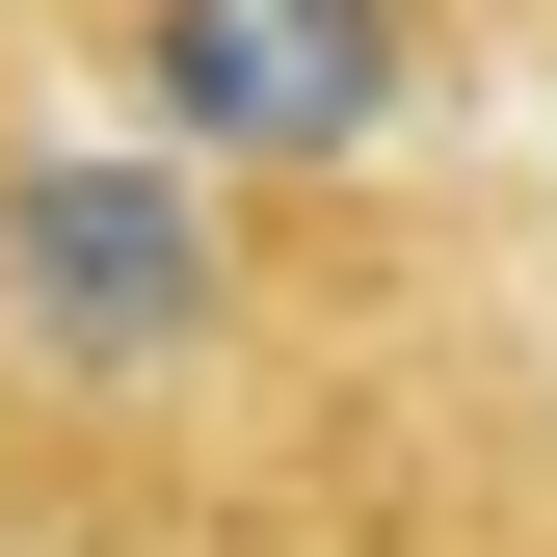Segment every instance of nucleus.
I'll return each mask as SVG.
<instances>
[{
    "label": "nucleus",
    "mask_w": 557,
    "mask_h": 557,
    "mask_svg": "<svg viewBox=\"0 0 557 557\" xmlns=\"http://www.w3.org/2000/svg\"><path fill=\"white\" fill-rule=\"evenodd\" d=\"M81 53H107V107L160 133V160H213V186H345L425 107V0H81Z\"/></svg>",
    "instance_id": "obj_1"
},
{
    "label": "nucleus",
    "mask_w": 557,
    "mask_h": 557,
    "mask_svg": "<svg viewBox=\"0 0 557 557\" xmlns=\"http://www.w3.org/2000/svg\"><path fill=\"white\" fill-rule=\"evenodd\" d=\"M0 319L53 345V372H186V345L239 319V213L213 160H0Z\"/></svg>",
    "instance_id": "obj_2"
},
{
    "label": "nucleus",
    "mask_w": 557,
    "mask_h": 557,
    "mask_svg": "<svg viewBox=\"0 0 557 557\" xmlns=\"http://www.w3.org/2000/svg\"><path fill=\"white\" fill-rule=\"evenodd\" d=\"M0 160H27V133H0Z\"/></svg>",
    "instance_id": "obj_3"
}]
</instances>
